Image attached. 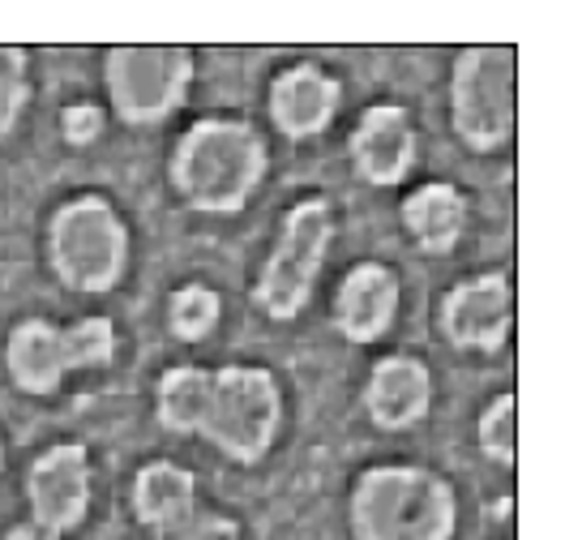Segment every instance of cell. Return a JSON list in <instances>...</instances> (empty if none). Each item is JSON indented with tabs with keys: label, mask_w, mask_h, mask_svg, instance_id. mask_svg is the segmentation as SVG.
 <instances>
[{
	"label": "cell",
	"mask_w": 565,
	"mask_h": 540,
	"mask_svg": "<svg viewBox=\"0 0 565 540\" xmlns=\"http://www.w3.org/2000/svg\"><path fill=\"white\" fill-rule=\"evenodd\" d=\"M270 172V146L245 116H202L168 155V184L198 215H241Z\"/></svg>",
	"instance_id": "obj_1"
},
{
	"label": "cell",
	"mask_w": 565,
	"mask_h": 540,
	"mask_svg": "<svg viewBox=\"0 0 565 540\" xmlns=\"http://www.w3.org/2000/svg\"><path fill=\"white\" fill-rule=\"evenodd\" d=\"M348 523L355 540H455L459 494L424 464H373L355 476Z\"/></svg>",
	"instance_id": "obj_2"
},
{
	"label": "cell",
	"mask_w": 565,
	"mask_h": 540,
	"mask_svg": "<svg viewBox=\"0 0 565 540\" xmlns=\"http://www.w3.org/2000/svg\"><path fill=\"white\" fill-rule=\"evenodd\" d=\"M43 250L61 288L77 296H107L129 275L134 236L125 215L111 207V198L77 193L52 211Z\"/></svg>",
	"instance_id": "obj_3"
},
{
	"label": "cell",
	"mask_w": 565,
	"mask_h": 540,
	"mask_svg": "<svg viewBox=\"0 0 565 540\" xmlns=\"http://www.w3.org/2000/svg\"><path fill=\"white\" fill-rule=\"evenodd\" d=\"M519 125V52L471 43L450 65V129L471 155H493Z\"/></svg>",
	"instance_id": "obj_4"
},
{
	"label": "cell",
	"mask_w": 565,
	"mask_h": 540,
	"mask_svg": "<svg viewBox=\"0 0 565 540\" xmlns=\"http://www.w3.org/2000/svg\"><path fill=\"white\" fill-rule=\"evenodd\" d=\"M330 241H334V207L326 198L313 193L287 207L279 236L253 284V305L270 322H296L309 309Z\"/></svg>",
	"instance_id": "obj_5"
},
{
	"label": "cell",
	"mask_w": 565,
	"mask_h": 540,
	"mask_svg": "<svg viewBox=\"0 0 565 540\" xmlns=\"http://www.w3.org/2000/svg\"><path fill=\"white\" fill-rule=\"evenodd\" d=\"M193 73L184 43H116L104 52L107 108L129 129H154L184 108Z\"/></svg>",
	"instance_id": "obj_6"
},
{
	"label": "cell",
	"mask_w": 565,
	"mask_h": 540,
	"mask_svg": "<svg viewBox=\"0 0 565 540\" xmlns=\"http://www.w3.org/2000/svg\"><path fill=\"white\" fill-rule=\"evenodd\" d=\"M282 425V387L266 364H218L202 442L241 468H257Z\"/></svg>",
	"instance_id": "obj_7"
},
{
	"label": "cell",
	"mask_w": 565,
	"mask_h": 540,
	"mask_svg": "<svg viewBox=\"0 0 565 540\" xmlns=\"http://www.w3.org/2000/svg\"><path fill=\"white\" fill-rule=\"evenodd\" d=\"M437 330L450 348L497 357L514 330V288L505 271L467 275L437 300Z\"/></svg>",
	"instance_id": "obj_8"
},
{
	"label": "cell",
	"mask_w": 565,
	"mask_h": 540,
	"mask_svg": "<svg viewBox=\"0 0 565 540\" xmlns=\"http://www.w3.org/2000/svg\"><path fill=\"white\" fill-rule=\"evenodd\" d=\"M22 489L39 528L70 537L90 515V451L82 442H52L31 459Z\"/></svg>",
	"instance_id": "obj_9"
},
{
	"label": "cell",
	"mask_w": 565,
	"mask_h": 540,
	"mask_svg": "<svg viewBox=\"0 0 565 540\" xmlns=\"http://www.w3.org/2000/svg\"><path fill=\"white\" fill-rule=\"evenodd\" d=\"M420 155L416 120L403 104H369L348 134V163L364 184L394 189L412 177Z\"/></svg>",
	"instance_id": "obj_10"
},
{
	"label": "cell",
	"mask_w": 565,
	"mask_h": 540,
	"mask_svg": "<svg viewBox=\"0 0 565 540\" xmlns=\"http://www.w3.org/2000/svg\"><path fill=\"white\" fill-rule=\"evenodd\" d=\"M343 108V82L318 61H296L270 77L266 112L275 134L287 142H309L321 138Z\"/></svg>",
	"instance_id": "obj_11"
},
{
	"label": "cell",
	"mask_w": 565,
	"mask_h": 540,
	"mask_svg": "<svg viewBox=\"0 0 565 540\" xmlns=\"http://www.w3.org/2000/svg\"><path fill=\"white\" fill-rule=\"evenodd\" d=\"M398 300H403V284H398L394 266L364 257L343 271L339 288H334V330L360 348L377 343L398 318Z\"/></svg>",
	"instance_id": "obj_12"
},
{
	"label": "cell",
	"mask_w": 565,
	"mask_h": 540,
	"mask_svg": "<svg viewBox=\"0 0 565 540\" xmlns=\"http://www.w3.org/2000/svg\"><path fill=\"white\" fill-rule=\"evenodd\" d=\"M360 399H364V416L373 421V430L407 433L416 430L433 407V373L412 352H390V357L373 360Z\"/></svg>",
	"instance_id": "obj_13"
},
{
	"label": "cell",
	"mask_w": 565,
	"mask_h": 540,
	"mask_svg": "<svg viewBox=\"0 0 565 540\" xmlns=\"http://www.w3.org/2000/svg\"><path fill=\"white\" fill-rule=\"evenodd\" d=\"M467 215H471V207H467L459 184H450V180H424L398 202V223L424 257H446L459 250Z\"/></svg>",
	"instance_id": "obj_14"
},
{
	"label": "cell",
	"mask_w": 565,
	"mask_h": 540,
	"mask_svg": "<svg viewBox=\"0 0 565 540\" xmlns=\"http://www.w3.org/2000/svg\"><path fill=\"white\" fill-rule=\"evenodd\" d=\"M4 373L9 382L31 399H52L70 369H65V348H61V326L47 318H22L13 322L4 339Z\"/></svg>",
	"instance_id": "obj_15"
},
{
	"label": "cell",
	"mask_w": 565,
	"mask_h": 540,
	"mask_svg": "<svg viewBox=\"0 0 565 540\" xmlns=\"http://www.w3.org/2000/svg\"><path fill=\"white\" fill-rule=\"evenodd\" d=\"M129 506L150 537H163L198 510V476L172 459H150L134 472Z\"/></svg>",
	"instance_id": "obj_16"
},
{
	"label": "cell",
	"mask_w": 565,
	"mask_h": 540,
	"mask_svg": "<svg viewBox=\"0 0 565 540\" xmlns=\"http://www.w3.org/2000/svg\"><path fill=\"white\" fill-rule=\"evenodd\" d=\"M214 395V369L206 364H168L154 382V421L177 437H198L206 425Z\"/></svg>",
	"instance_id": "obj_17"
},
{
	"label": "cell",
	"mask_w": 565,
	"mask_h": 540,
	"mask_svg": "<svg viewBox=\"0 0 565 540\" xmlns=\"http://www.w3.org/2000/svg\"><path fill=\"white\" fill-rule=\"evenodd\" d=\"M223 322V296L211 284H180L168 296V335L177 343H206Z\"/></svg>",
	"instance_id": "obj_18"
},
{
	"label": "cell",
	"mask_w": 565,
	"mask_h": 540,
	"mask_svg": "<svg viewBox=\"0 0 565 540\" xmlns=\"http://www.w3.org/2000/svg\"><path fill=\"white\" fill-rule=\"evenodd\" d=\"M61 348H65V369L70 373L107 369L116 360V322L107 314H86L77 322L61 326Z\"/></svg>",
	"instance_id": "obj_19"
},
{
	"label": "cell",
	"mask_w": 565,
	"mask_h": 540,
	"mask_svg": "<svg viewBox=\"0 0 565 540\" xmlns=\"http://www.w3.org/2000/svg\"><path fill=\"white\" fill-rule=\"evenodd\" d=\"M476 442H480L484 459H493L497 468H514V459H519V399H514V391H501L480 412Z\"/></svg>",
	"instance_id": "obj_20"
},
{
	"label": "cell",
	"mask_w": 565,
	"mask_h": 540,
	"mask_svg": "<svg viewBox=\"0 0 565 540\" xmlns=\"http://www.w3.org/2000/svg\"><path fill=\"white\" fill-rule=\"evenodd\" d=\"M31 52L18 43H0V142L18 129L22 112L31 104Z\"/></svg>",
	"instance_id": "obj_21"
},
{
	"label": "cell",
	"mask_w": 565,
	"mask_h": 540,
	"mask_svg": "<svg viewBox=\"0 0 565 540\" xmlns=\"http://www.w3.org/2000/svg\"><path fill=\"white\" fill-rule=\"evenodd\" d=\"M107 129V108L95 104V99H77V104H65L61 108V138L70 146H95Z\"/></svg>",
	"instance_id": "obj_22"
},
{
	"label": "cell",
	"mask_w": 565,
	"mask_h": 540,
	"mask_svg": "<svg viewBox=\"0 0 565 540\" xmlns=\"http://www.w3.org/2000/svg\"><path fill=\"white\" fill-rule=\"evenodd\" d=\"M154 540H245L241 532V523L232 519V515H223V510H193L184 523H177L172 532H163V537Z\"/></svg>",
	"instance_id": "obj_23"
},
{
	"label": "cell",
	"mask_w": 565,
	"mask_h": 540,
	"mask_svg": "<svg viewBox=\"0 0 565 540\" xmlns=\"http://www.w3.org/2000/svg\"><path fill=\"white\" fill-rule=\"evenodd\" d=\"M0 540H65V537H56V532L39 528L35 519H22V523H13L9 532H0Z\"/></svg>",
	"instance_id": "obj_24"
},
{
	"label": "cell",
	"mask_w": 565,
	"mask_h": 540,
	"mask_svg": "<svg viewBox=\"0 0 565 540\" xmlns=\"http://www.w3.org/2000/svg\"><path fill=\"white\" fill-rule=\"evenodd\" d=\"M0 472H4V442H0Z\"/></svg>",
	"instance_id": "obj_25"
}]
</instances>
